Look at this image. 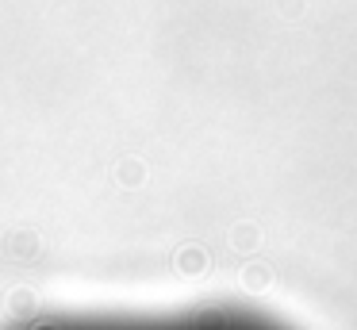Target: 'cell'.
Here are the masks:
<instances>
[{"mask_svg":"<svg viewBox=\"0 0 357 330\" xmlns=\"http://www.w3.org/2000/svg\"><path fill=\"white\" fill-rule=\"evenodd\" d=\"M20 330H288L265 315L242 311V307H200V311L177 315H139V319H47Z\"/></svg>","mask_w":357,"mask_h":330,"instance_id":"1","label":"cell"}]
</instances>
